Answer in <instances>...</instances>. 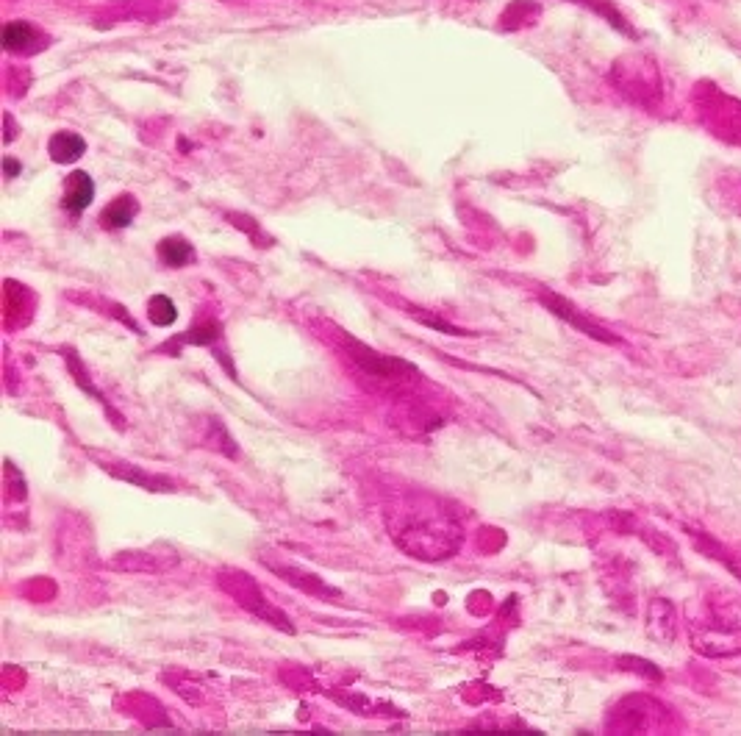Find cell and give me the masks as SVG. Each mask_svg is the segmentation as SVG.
<instances>
[{"mask_svg": "<svg viewBox=\"0 0 741 736\" xmlns=\"http://www.w3.org/2000/svg\"><path fill=\"white\" fill-rule=\"evenodd\" d=\"M14 134H17V128H14L12 114H6V142H12Z\"/></svg>", "mask_w": 741, "mask_h": 736, "instance_id": "5bb4252c", "label": "cell"}, {"mask_svg": "<svg viewBox=\"0 0 741 736\" xmlns=\"http://www.w3.org/2000/svg\"><path fill=\"white\" fill-rule=\"evenodd\" d=\"M583 3H589L594 12L603 14V17H608V20H611V25H614L617 31H622V34H633V31H630V25L625 23V17H622V14H619L617 9L611 6V3H597V0H583Z\"/></svg>", "mask_w": 741, "mask_h": 736, "instance_id": "7c38bea8", "label": "cell"}, {"mask_svg": "<svg viewBox=\"0 0 741 736\" xmlns=\"http://www.w3.org/2000/svg\"><path fill=\"white\" fill-rule=\"evenodd\" d=\"M261 562L267 564L270 567L272 573H278V575H284V581H289V584H295V587H300L303 592H311V595H320V598H334V595H339L336 589L331 587H325L322 584L320 578L314 573H306V570H297L295 564H289V567H281L278 562H272V559H261Z\"/></svg>", "mask_w": 741, "mask_h": 736, "instance_id": "277c9868", "label": "cell"}, {"mask_svg": "<svg viewBox=\"0 0 741 736\" xmlns=\"http://www.w3.org/2000/svg\"><path fill=\"white\" fill-rule=\"evenodd\" d=\"M136 212H139V203L131 195H123V198L112 200L103 214H100V223L103 228H128V225L134 223Z\"/></svg>", "mask_w": 741, "mask_h": 736, "instance_id": "ba28073f", "label": "cell"}, {"mask_svg": "<svg viewBox=\"0 0 741 736\" xmlns=\"http://www.w3.org/2000/svg\"><path fill=\"white\" fill-rule=\"evenodd\" d=\"M542 303L550 309V312L556 314V317H561V320H567L572 328H578L581 334H586V337H592V339H600V342H619L614 334H608L606 328H600L597 323H592L589 317H583L569 300L564 298H558V295H550V292H544L542 295Z\"/></svg>", "mask_w": 741, "mask_h": 736, "instance_id": "7a4b0ae2", "label": "cell"}, {"mask_svg": "<svg viewBox=\"0 0 741 736\" xmlns=\"http://www.w3.org/2000/svg\"><path fill=\"white\" fill-rule=\"evenodd\" d=\"M92 200H95V181L84 170H75L67 178V187H64V209L70 214H81L87 212Z\"/></svg>", "mask_w": 741, "mask_h": 736, "instance_id": "3957f363", "label": "cell"}, {"mask_svg": "<svg viewBox=\"0 0 741 736\" xmlns=\"http://www.w3.org/2000/svg\"><path fill=\"white\" fill-rule=\"evenodd\" d=\"M223 337V328L217 323H200L195 328H189L184 337L175 339L173 345H211Z\"/></svg>", "mask_w": 741, "mask_h": 736, "instance_id": "8fae6325", "label": "cell"}, {"mask_svg": "<svg viewBox=\"0 0 741 736\" xmlns=\"http://www.w3.org/2000/svg\"><path fill=\"white\" fill-rule=\"evenodd\" d=\"M400 548L411 553L414 559L425 562H442L450 559L461 545V531L450 517H433V514H406L395 531Z\"/></svg>", "mask_w": 741, "mask_h": 736, "instance_id": "6da1fadb", "label": "cell"}, {"mask_svg": "<svg viewBox=\"0 0 741 736\" xmlns=\"http://www.w3.org/2000/svg\"><path fill=\"white\" fill-rule=\"evenodd\" d=\"M106 470L117 478H123L128 484H134V487L148 489V492H175V484L170 478H164V475H150L145 470H139L134 464H106Z\"/></svg>", "mask_w": 741, "mask_h": 736, "instance_id": "5b68a950", "label": "cell"}, {"mask_svg": "<svg viewBox=\"0 0 741 736\" xmlns=\"http://www.w3.org/2000/svg\"><path fill=\"white\" fill-rule=\"evenodd\" d=\"M37 42L39 37L34 25L25 23V20H12L3 28V48L9 53H28V50H34L31 45H37Z\"/></svg>", "mask_w": 741, "mask_h": 736, "instance_id": "52a82bcc", "label": "cell"}, {"mask_svg": "<svg viewBox=\"0 0 741 736\" xmlns=\"http://www.w3.org/2000/svg\"><path fill=\"white\" fill-rule=\"evenodd\" d=\"M3 170H6V178H14V175L20 173L23 167H20V164L14 162L12 156H6V159H3Z\"/></svg>", "mask_w": 741, "mask_h": 736, "instance_id": "4fadbf2b", "label": "cell"}, {"mask_svg": "<svg viewBox=\"0 0 741 736\" xmlns=\"http://www.w3.org/2000/svg\"><path fill=\"white\" fill-rule=\"evenodd\" d=\"M148 317L153 325L170 328V325L178 320V309H175V303L167 298V295H156V298H150L148 303Z\"/></svg>", "mask_w": 741, "mask_h": 736, "instance_id": "30bf717a", "label": "cell"}, {"mask_svg": "<svg viewBox=\"0 0 741 736\" xmlns=\"http://www.w3.org/2000/svg\"><path fill=\"white\" fill-rule=\"evenodd\" d=\"M159 259L167 267H186L195 262V248L184 237H164L159 242Z\"/></svg>", "mask_w": 741, "mask_h": 736, "instance_id": "9c48e42d", "label": "cell"}, {"mask_svg": "<svg viewBox=\"0 0 741 736\" xmlns=\"http://www.w3.org/2000/svg\"><path fill=\"white\" fill-rule=\"evenodd\" d=\"M48 153L56 164L78 162L87 153V142H84V137L73 134V131H59V134L50 137Z\"/></svg>", "mask_w": 741, "mask_h": 736, "instance_id": "8992f818", "label": "cell"}]
</instances>
